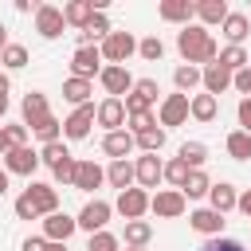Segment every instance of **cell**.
Listing matches in <instances>:
<instances>
[{"label": "cell", "mask_w": 251, "mask_h": 251, "mask_svg": "<svg viewBox=\"0 0 251 251\" xmlns=\"http://www.w3.org/2000/svg\"><path fill=\"white\" fill-rule=\"evenodd\" d=\"M176 51H180V59L184 63H192V67H208V63H216L220 59V47H216V39H212V31L208 27H200V24H188V27H180L176 31Z\"/></svg>", "instance_id": "obj_1"}, {"label": "cell", "mask_w": 251, "mask_h": 251, "mask_svg": "<svg viewBox=\"0 0 251 251\" xmlns=\"http://www.w3.org/2000/svg\"><path fill=\"white\" fill-rule=\"evenodd\" d=\"M98 51H102L106 67H126V59L137 55V39H133L129 31H110V35L98 43Z\"/></svg>", "instance_id": "obj_2"}, {"label": "cell", "mask_w": 251, "mask_h": 251, "mask_svg": "<svg viewBox=\"0 0 251 251\" xmlns=\"http://www.w3.org/2000/svg\"><path fill=\"white\" fill-rule=\"evenodd\" d=\"M184 208H188V200H184L180 188H157L153 200H149V212L157 220H176V216H184Z\"/></svg>", "instance_id": "obj_3"}, {"label": "cell", "mask_w": 251, "mask_h": 251, "mask_svg": "<svg viewBox=\"0 0 251 251\" xmlns=\"http://www.w3.org/2000/svg\"><path fill=\"white\" fill-rule=\"evenodd\" d=\"M149 200H153V196H149L145 188H137V184H133V188L118 192V200H114V212H118V216L129 224V220H141V216L149 212Z\"/></svg>", "instance_id": "obj_4"}, {"label": "cell", "mask_w": 251, "mask_h": 251, "mask_svg": "<svg viewBox=\"0 0 251 251\" xmlns=\"http://www.w3.org/2000/svg\"><path fill=\"white\" fill-rule=\"evenodd\" d=\"M94 122H98V106H94V102L75 106V110H71V118H63V137L82 141V137L90 133V126H94Z\"/></svg>", "instance_id": "obj_5"}, {"label": "cell", "mask_w": 251, "mask_h": 251, "mask_svg": "<svg viewBox=\"0 0 251 251\" xmlns=\"http://www.w3.org/2000/svg\"><path fill=\"white\" fill-rule=\"evenodd\" d=\"M188 98L192 94H165L161 98V110H157L161 129H173V126H184L188 122Z\"/></svg>", "instance_id": "obj_6"}, {"label": "cell", "mask_w": 251, "mask_h": 251, "mask_svg": "<svg viewBox=\"0 0 251 251\" xmlns=\"http://www.w3.org/2000/svg\"><path fill=\"white\" fill-rule=\"evenodd\" d=\"M110 216H114V204H106V200H86L82 204V212L75 216L78 220V227L82 231H106V224H110Z\"/></svg>", "instance_id": "obj_7"}, {"label": "cell", "mask_w": 251, "mask_h": 251, "mask_svg": "<svg viewBox=\"0 0 251 251\" xmlns=\"http://www.w3.org/2000/svg\"><path fill=\"white\" fill-rule=\"evenodd\" d=\"M71 75L94 82V78L102 75V51H98V47H75V55H71Z\"/></svg>", "instance_id": "obj_8"}, {"label": "cell", "mask_w": 251, "mask_h": 251, "mask_svg": "<svg viewBox=\"0 0 251 251\" xmlns=\"http://www.w3.org/2000/svg\"><path fill=\"white\" fill-rule=\"evenodd\" d=\"M24 196L35 204L39 220H47V216H55V212H59V188H55V184H39V180H31V184L24 188Z\"/></svg>", "instance_id": "obj_9"}, {"label": "cell", "mask_w": 251, "mask_h": 251, "mask_svg": "<svg viewBox=\"0 0 251 251\" xmlns=\"http://www.w3.org/2000/svg\"><path fill=\"white\" fill-rule=\"evenodd\" d=\"M133 169H137V188H145V192L165 180V161H161L157 153H141V157L133 161Z\"/></svg>", "instance_id": "obj_10"}, {"label": "cell", "mask_w": 251, "mask_h": 251, "mask_svg": "<svg viewBox=\"0 0 251 251\" xmlns=\"http://www.w3.org/2000/svg\"><path fill=\"white\" fill-rule=\"evenodd\" d=\"M94 12H106V0H71V4H63V20L78 31L94 20Z\"/></svg>", "instance_id": "obj_11"}, {"label": "cell", "mask_w": 251, "mask_h": 251, "mask_svg": "<svg viewBox=\"0 0 251 251\" xmlns=\"http://www.w3.org/2000/svg\"><path fill=\"white\" fill-rule=\"evenodd\" d=\"M98 82H102L106 98H122V94H129V90H133V82H137V78H133L126 67H102Z\"/></svg>", "instance_id": "obj_12"}, {"label": "cell", "mask_w": 251, "mask_h": 251, "mask_svg": "<svg viewBox=\"0 0 251 251\" xmlns=\"http://www.w3.org/2000/svg\"><path fill=\"white\" fill-rule=\"evenodd\" d=\"M63 27H67L63 8H55V4H39V12H35V31H39L43 39H59Z\"/></svg>", "instance_id": "obj_13"}, {"label": "cell", "mask_w": 251, "mask_h": 251, "mask_svg": "<svg viewBox=\"0 0 251 251\" xmlns=\"http://www.w3.org/2000/svg\"><path fill=\"white\" fill-rule=\"evenodd\" d=\"M20 114H24V126H39V122H47L51 118V106H47V94L43 90H27L24 94V102H20Z\"/></svg>", "instance_id": "obj_14"}, {"label": "cell", "mask_w": 251, "mask_h": 251, "mask_svg": "<svg viewBox=\"0 0 251 251\" xmlns=\"http://www.w3.org/2000/svg\"><path fill=\"white\" fill-rule=\"evenodd\" d=\"M126 122H129V114H126V102H122V98H102V102H98V126H102L106 133L126 129Z\"/></svg>", "instance_id": "obj_15"}, {"label": "cell", "mask_w": 251, "mask_h": 251, "mask_svg": "<svg viewBox=\"0 0 251 251\" xmlns=\"http://www.w3.org/2000/svg\"><path fill=\"white\" fill-rule=\"evenodd\" d=\"M4 169H8V173H16V176H31V173L39 169V153H35L31 145L8 149V153H4Z\"/></svg>", "instance_id": "obj_16"}, {"label": "cell", "mask_w": 251, "mask_h": 251, "mask_svg": "<svg viewBox=\"0 0 251 251\" xmlns=\"http://www.w3.org/2000/svg\"><path fill=\"white\" fill-rule=\"evenodd\" d=\"M75 231H78V220L67 216V212H55V216L43 220V239H47V243H67Z\"/></svg>", "instance_id": "obj_17"}, {"label": "cell", "mask_w": 251, "mask_h": 251, "mask_svg": "<svg viewBox=\"0 0 251 251\" xmlns=\"http://www.w3.org/2000/svg\"><path fill=\"white\" fill-rule=\"evenodd\" d=\"M133 149H137V137H133L129 129H114V133L102 137V153H106L110 161H126Z\"/></svg>", "instance_id": "obj_18"}, {"label": "cell", "mask_w": 251, "mask_h": 251, "mask_svg": "<svg viewBox=\"0 0 251 251\" xmlns=\"http://www.w3.org/2000/svg\"><path fill=\"white\" fill-rule=\"evenodd\" d=\"M204 71V94H212V98H220L224 90H231V82H235V75L227 71V67H220V63H208V67H200Z\"/></svg>", "instance_id": "obj_19"}, {"label": "cell", "mask_w": 251, "mask_h": 251, "mask_svg": "<svg viewBox=\"0 0 251 251\" xmlns=\"http://www.w3.org/2000/svg\"><path fill=\"white\" fill-rule=\"evenodd\" d=\"M188 224H192V231H200V235H208V239L224 235V216L212 212V208H196V212H188Z\"/></svg>", "instance_id": "obj_20"}, {"label": "cell", "mask_w": 251, "mask_h": 251, "mask_svg": "<svg viewBox=\"0 0 251 251\" xmlns=\"http://www.w3.org/2000/svg\"><path fill=\"white\" fill-rule=\"evenodd\" d=\"M161 20H169V24H180V27H188L192 24V16H196V4L192 0H161Z\"/></svg>", "instance_id": "obj_21"}, {"label": "cell", "mask_w": 251, "mask_h": 251, "mask_svg": "<svg viewBox=\"0 0 251 251\" xmlns=\"http://www.w3.org/2000/svg\"><path fill=\"white\" fill-rule=\"evenodd\" d=\"M235 204H239V192H235V184H227V180L212 184V192H208V208H212V212L227 216V212H231Z\"/></svg>", "instance_id": "obj_22"}, {"label": "cell", "mask_w": 251, "mask_h": 251, "mask_svg": "<svg viewBox=\"0 0 251 251\" xmlns=\"http://www.w3.org/2000/svg\"><path fill=\"white\" fill-rule=\"evenodd\" d=\"M114 27H110V20H106V12H94V20L78 31V47H98L106 35H110Z\"/></svg>", "instance_id": "obj_23"}, {"label": "cell", "mask_w": 251, "mask_h": 251, "mask_svg": "<svg viewBox=\"0 0 251 251\" xmlns=\"http://www.w3.org/2000/svg\"><path fill=\"white\" fill-rule=\"evenodd\" d=\"M220 27H224V39H227V47H243V39L251 35V20H247L243 12H231V16H227Z\"/></svg>", "instance_id": "obj_24"}, {"label": "cell", "mask_w": 251, "mask_h": 251, "mask_svg": "<svg viewBox=\"0 0 251 251\" xmlns=\"http://www.w3.org/2000/svg\"><path fill=\"white\" fill-rule=\"evenodd\" d=\"M98 184H106V169L98 161H78V173H75V188L82 192H94Z\"/></svg>", "instance_id": "obj_25"}, {"label": "cell", "mask_w": 251, "mask_h": 251, "mask_svg": "<svg viewBox=\"0 0 251 251\" xmlns=\"http://www.w3.org/2000/svg\"><path fill=\"white\" fill-rule=\"evenodd\" d=\"M231 16V8H227V0H200L196 4V20H200V27H212V24H224Z\"/></svg>", "instance_id": "obj_26"}, {"label": "cell", "mask_w": 251, "mask_h": 251, "mask_svg": "<svg viewBox=\"0 0 251 251\" xmlns=\"http://www.w3.org/2000/svg\"><path fill=\"white\" fill-rule=\"evenodd\" d=\"M106 180H110L118 192L133 188V184H137V169H133V161H110V169H106Z\"/></svg>", "instance_id": "obj_27"}, {"label": "cell", "mask_w": 251, "mask_h": 251, "mask_svg": "<svg viewBox=\"0 0 251 251\" xmlns=\"http://www.w3.org/2000/svg\"><path fill=\"white\" fill-rule=\"evenodd\" d=\"M173 86H176V94H188V90L204 86V71L192 67V63H180V67L173 71Z\"/></svg>", "instance_id": "obj_28"}, {"label": "cell", "mask_w": 251, "mask_h": 251, "mask_svg": "<svg viewBox=\"0 0 251 251\" xmlns=\"http://www.w3.org/2000/svg\"><path fill=\"white\" fill-rule=\"evenodd\" d=\"M216 114H220V98H212V94H192V98H188V118H196V122H216Z\"/></svg>", "instance_id": "obj_29"}, {"label": "cell", "mask_w": 251, "mask_h": 251, "mask_svg": "<svg viewBox=\"0 0 251 251\" xmlns=\"http://www.w3.org/2000/svg\"><path fill=\"white\" fill-rule=\"evenodd\" d=\"M90 94H94V82H90V78H75V75H71V78L63 82V98H67L71 106H86Z\"/></svg>", "instance_id": "obj_30"}, {"label": "cell", "mask_w": 251, "mask_h": 251, "mask_svg": "<svg viewBox=\"0 0 251 251\" xmlns=\"http://www.w3.org/2000/svg\"><path fill=\"white\" fill-rule=\"evenodd\" d=\"M180 192H184V200H200V196H208V192H212V180H208V173H204V169H192Z\"/></svg>", "instance_id": "obj_31"}, {"label": "cell", "mask_w": 251, "mask_h": 251, "mask_svg": "<svg viewBox=\"0 0 251 251\" xmlns=\"http://www.w3.org/2000/svg\"><path fill=\"white\" fill-rule=\"evenodd\" d=\"M216 63H220V67H227L231 75H239L243 67H251V55H247V47H224Z\"/></svg>", "instance_id": "obj_32"}, {"label": "cell", "mask_w": 251, "mask_h": 251, "mask_svg": "<svg viewBox=\"0 0 251 251\" xmlns=\"http://www.w3.org/2000/svg\"><path fill=\"white\" fill-rule=\"evenodd\" d=\"M153 239V224L149 220H129L126 224V247H145Z\"/></svg>", "instance_id": "obj_33"}, {"label": "cell", "mask_w": 251, "mask_h": 251, "mask_svg": "<svg viewBox=\"0 0 251 251\" xmlns=\"http://www.w3.org/2000/svg\"><path fill=\"white\" fill-rule=\"evenodd\" d=\"M176 157H180L188 169H204V161H208V145H204V141H184Z\"/></svg>", "instance_id": "obj_34"}, {"label": "cell", "mask_w": 251, "mask_h": 251, "mask_svg": "<svg viewBox=\"0 0 251 251\" xmlns=\"http://www.w3.org/2000/svg\"><path fill=\"white\" fill-rule=\"evenodd\" d=\"M165 137H169V129L153 126V129L137 133V149H141V153H161V149H165Z\"/></svg>", "instance_id": "obj_35"}, {"label": "cell", "mask_w": 251, "mask_h": 251, "mask_svg": "<svg viewBox=\"0 0 251 251\" xmlns=\"http://www.w3.org/2000/svg\"><path fill=\"white\" fill-rule=\"evenodd\" d=\"M227 157H235V161H251V133H243V129L227 133Z\"/></svg>", "instance_id": "obj_36"}, {"label": "cell", "mask_w": 251, "mask_h": 251, "mask_svg": "<svg viewBox=\"0 0 251 251\" xmlns=\"http://www.w3.org/2000/svg\"><path fill=\"white\" fill-rule=\"evenodd\" d=\"M0 67H8V71L27 67V47H24V43H8V47L0 51Z\"/></svg>", "instance_id": "obj_37"}, {"label": "cell", "mask_w": 251, "mask_h": 251, "mask_svg": "<svg viewBox=\"0 0 251 251\" xmlns=\"http://www.w3.org/2000/svg\"><path fill=\"white\" fill-rule=\"evenodd\" d=\"M137 55H141L145 63H161V59H165V43H161L157 35H145V39H137Z\"/></svg>", "instance_id": "obj_38"}, {"label": "cell", "mask_w": 251, "mask_h": 251, "mask_svg": "<svg viewBox=\"0 0 251 251\" xmlns=\"http://www.w3.org/2000/svg\"><path fill=\"white\" fill-rule=\"evenodd\" d=\"M67 157H71V149H67L63 141H51V145H43V149H39V161H43V165H51V169H59Z\"/></svg>", "instance_id": "obj_39"}, {"label": "cell", "mask_w": 251, "mask_h": 251, "mask_svg": "<svg viewBox=\"0 0 251 251\" xmlns=\"http://www.w3.org/2000/svg\"><path fill=\"white\" fill-rule=\"evenodd\" d=\"M188 173H192V169H188V165H184L180 157H173V161H165V180H169L173 188H184V180H188Z\"/></svg>", "instance_id": "obj_40"}, {"label": "cell", "mask_w": 251, "mask_h": 251, "mask_svg": "<svg viewBox=\"0 0 251 251\" xmlns=\"http://www.w3.org/2000/svg\"><path fill=\"white\" fill-rule=\"evenodd\" d=\"M31 133H35V137H39L43 145H51V141H59V133H63V122H59V118L51 114V118H47V122H39V126H35Z\"/></svg>", "instance_id": "obj_41"}, {"label": "cell", "mask_w": 251, "mask_h": 251, "mask_svg": "<svg viewBox=\"0 0 251 251\" xmlns=\"http://www.w3.org/2000/svg\"><path fill=\"white\" fill-rule=\"evenodd\" d=\"M86 251H122V239L110 235V231H94L90 243H86Z\"/></svg>", "instance_id": "obj_42"}, {"label": "cell", "mask_w": 251, "mask_h": 251, "mask_svg": "<svg viewBox=\"0 0 251 251\" xmlns=\"http://www.w3.org/2000/svg\"><path fill=\"white\" fill-rule=\"evenodd\" d=\"M122 102H126V114H129V118H137V114H153V102H149V98H141L137 90H129Z\"/></svg>", "instance_id": "obj_43"}, {"label": "cell", "mask_w": 251, "mask_h": 251, "mask_svg": "<svg viewBox=\"0 0 251 251\" xmlns=\"http://www.w3.org/2000/svg\"><path fill=\"white\" fill-rule=\"evenodd\" d=\"M75 173H78V161L75 157H67L59 169H51V176H55V184H71L75 188Z\"/></svg>", "instance_id": "obj_44"}, {"label": "cell", "mask_w": 251, "mask_h": 251, "mask_svg": "<svg viewBox=\"0 0 251 251\" xmlns=\"http://www.w3.org/2000/svg\"><path fill=\"white\" fill-rule=\"evenodd\" d=\"M200 251H247L239 239H231V235H216V239H208Z\"/></svg>", "instance_id": "obj_45"}, {"label": "cell", "mask_w": 251, "mask_h": 251, "mask_svg": "<svg viewBox=\"0 0 251 251\" xmlns=\"http://www.w3.org/2000/svg\"><path fill=\"white\" fill-rule=\"evenodd\" d=\"M4 137H8L12 149H20V145H27V126H24V122H20V126H4Z\"/></svg>", "instance_id": "obj_46"}, {"label": "cell", "mask_w": 251, "mask_h": 251, "mask_svg": "<svg viewBox=\"0 0 251 251\" xmlns=\"http://www.w3.org/2000/svg\"><path fill=\"white\" fill-rule=\"evenodd\" d=\"M133 90H137L141 98H149V102H157V94H161L157 78H137V82H133Z\"/></svg>", "instance_id": "obj_47"}, {"label": "cell", "mask_w": 251, "mask_h": 251, "mask_svg": "<svg viewBox=\"0 0 251 251\" xmlns=\"http://www.w3.org/2000/svg\"><path fill=\"white\" fill-rule=\"evenodd\" d=\"M153 126H161L153 114H137V118H129V133L137 137V133H145V129H153Z\"/></svg>", "instance_id": "obj_48"}, {"label": "cell", "mask_w": 251, "mask_h": 251, "mask_svg": "<svg viewBox=\"0 0 251 251\" xmlns=\"http://www.w3.org/2000/svg\"><path fill=\"white\" fill-rule=\"evenodd\" d=\"M16 216H20V220H39V212H35V204H31V200H27L24 192L16 196Z\"/></svg>", "instance_id": "obj_49"}, {"label": "cell", "mask_w": 251, "mask_h": 251, "mask_svg": "<svg viewBox=\"0 0 251 251\" xmlns=\"http://www.w3.org/2000/svg\"><path fill=\"white\" fill-rule=\"evenodd\" d=\"M231 86H235L243 98H251V67H243V71L235 75V82H231Z\"/></svg>", "instance_id": "obj_50"}, {"label": "cell", "mask_w": 251, "mask_h": 251, "mask_svg": "<svg viewBox=\"0 0 251 251\" xmlns=\"http://www.w3.org/2000/svg\"><path fill=\"white\" fill-rule=\"evenodd\" d=\"M239 126H243V133H251V98H239Z\"/></svg>", "instance_id": "obj_51"}, {"label": "cell", "mask_w": 251, "mask_h": 251, "mask_svg": "<svg viewBox=\"0 0 251 251\" xmlns=\"http://www.w3.org/2000/svg\"><path fill=\"white\" fill-rule=\"evenodd\" d=\"M47 247H51V243H47L43 235H27V239H24V251H47Z\"/></svg>", "instance_id": "obj_52"}, {"label": "cell", "mask_w": 251, "mask_h": 251, "mask_svg": "<svg viewBox=\"0 0 251 251\" xmlns=\"http://www.w3.org/2000/svg\"><path fill=\"white\" fill-rule=\"evenodd\" d=\"M16 12H20V16H27V12L35 16V12H39V4H31V0H16Z\"/></svg>", "instance_id": "obj_53"}, {"label": "cell", "mask_w": 251, "mask_h": 251, "mask_svg": "<svg viewBox=\"0 0 251 251\" xmlns=\"http://www.w3.org/2000/svg\"><path fill=\"white\" fill-rule=\"evenodd\" d=\"M235 208H239V212H243V216H247V220H251V188H247V192H243V196H239V204H235Z\"/></svg>", "instance_id": "obj_54"}, {"label": "cell", "mask_w": 251, "mask_h": 251, "mask_svg": "<svg viewBox=\"0 0 251 251\" xmlns=\"http://www.w3.org/2000/svg\"><path fill=\"white\" fill-rule=\"evenodd\" d=\"M8 176H12V173H8V169H4V165H0V196H4V192H8Z\"/></svg>", "instance_id": "obj_55"}, {"label": "cell", "mask_w": 251, "mask_h": 251, "mask_svg": "<svg viewBox=\"0 0 251 251\" xmlns=\"http://www.w3.org/2000/svg\"><path fill=\"white\" fill-rule=\"evenodd\" d=\"M8 90H12V82H8V75L0 71V94H8Z\"/></svg>", "instance_id": "obj_56"}, {"label": "cell", "mask_w": 251, "mask_h": 251, "mask_svg": "<svg viewBox=\"0 0 251 251\" xmlns=\"http://www.w3.org/2000/svg\"><path fill=\"white\" fill-rule=\"evenodd\" d=\"M8 149H12V145H8V137H4V126H0V157H4Z\"/></svg>", "instance_id": "obj_57"}, {"label": "cell", "mask_w": 251, "mask_h": 251, "mask_svg": "<svg viewBox=\"0 0 251 251\" xmlns=\"http://www.w3.org/2000/svg\"><path fill=\"white\" fill-rule=\"evenodd\" d=\"M4 47H8V27L0 24V51H4Z\"/></svg>", "instance_id": "obj_58"}, {"label": "cell", "mask_w": 251, "mask_h": 251, "mask_svg": "<svg viewBox=\"0 0 251 251\" xmlns=\"http://www.w3.org/2000/svg\"><path fill=\"white\" fill-rule=\"evenodd\" d=\"M8 114V94H0V118Z\"/></svg>", "instance_id": "obj_59"}, {"label": "cell", "mask_w": 251, "mask_h": 251, "mask_svg": "<svg viewBox=\"0 0 251 251\" xmlns=\"http://www.w3.org/2000/svg\"><path fill=\"white\" fill-rule=\"evenodd\" d=\"M47 251H67V243H51V247H47Z\"/></svg>", "instance_id": "obj_60"}, {"label": "cell", "mask_w": 251, "mask_h": 251, "mask_svg": "<svg viewBox=\"0 0 251 251\" xmlns=\"http://www.w3.org/2000/svg\"><path fill=\"white\" fill-rule=\"evenodd\" d=\"M126 251H145V247H126Z\"/></svg>", "instance_id": "obj_61"}]
</instances>
